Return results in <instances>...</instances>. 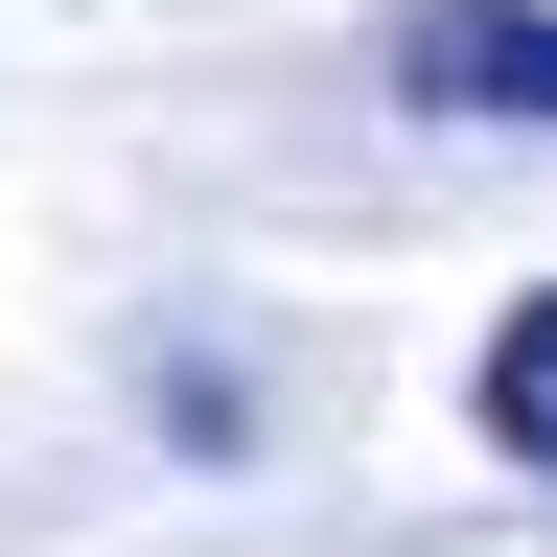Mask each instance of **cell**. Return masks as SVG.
<instances>
[{
  "label": "cell",
  "mask_w": 557,
  "mask_h": 557,
  "mask_svg": "<svg viewBox=\"0 0 557 557\" xmlns=\"http://www.w3.org/2000/svg\"><path fill=\"white\" fill-rule=\"evenodd\" d=\"M395 116H487V139H557V0H395L372 24Z\"/></svg>",
  "instance_id": "6da1fadb"
},
{
  "label": "cell",
  "mask_w": 557,
  "mask_h": 557,
  "mask_svg": "<svg viewBox=\"0 0 557 557\" xmlns=\"http://www.w3.org/2000/svg\"><path fill=\"white\" fill-rule=\"evenodd\" d=\"M465 418H487L511 465H557V278H534L511 325H487V372H465Z\"/></svg>",
  "instance_id": "7a4b0ae2"
}]
</instances>
